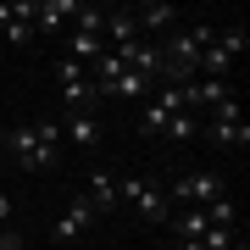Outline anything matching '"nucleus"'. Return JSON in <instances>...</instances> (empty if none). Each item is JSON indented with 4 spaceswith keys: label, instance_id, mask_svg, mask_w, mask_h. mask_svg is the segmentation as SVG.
I'll list each match as a JSON object with an SVG mask.
<instances>
[{
    "label": "nucleus",
    "instance_id": "obj_1",
    "mask_svg": "<svg viewBox=\"0 0 250 250\" xmlns=\"http://www.w3.org/2000/svg\"><path fill=\"white\" fill-rule=\"evenodd\" d=\"M211 34L217 28L211 22H189V28H172L167 39H161V83H189L195 78V67H200V50L211 45Z\"/></svg>",
    "mask_w": 250,
    "mask_h": 250
},
{
    "label": "nucleus",
    "instance_id": "obj_2",
    "mask_svg": "<svg viewBox=\"0 0 250 250\" xmlns=\"http://www.w3.org/2000/svg\"><path fill=\"white\" fill-rule=\"evenodd\" d=\"M117 200L139 217V223H167L172 217V200L156 178H117Z\"/></svg>",
    "mask_w": 250,
    "mask_h": 250
},
{
    "label": "nucleus",
    "instance_id": "obj_3",
    "mask_svg": "<svg viewBox=\"0 0 250 250\" xmlns=\"http://www.w3.org/2000/svg\"><path fill=\"white\" fill-rule=\"evenodd\" d=\"M206 139L223 145V150H245V145H250V123L239 117V95L223 100V106L211 111V123H206Z\"/></svg>",
    "mask_w": 250,
    "mask_h": 250
},
{
    "label": "nucleus",
    "instance_id": "obj_4",
    "mask_svg": "<svg viewBox=\"0 0 250 250\" xmlns=\"http://www.w3.org/2000/svg\"><path fill=\"white\" fill-rule=\"evenodd\" d=\"M56 83H62V100H67V111H78V106H95L100 89H95V78H89V67L83 62H56Z\"/></svg>",
    "mask_w": 250,
    "mask_h": 250
},
{
    "label": "nucleus",
    "instance_id": "obj_5",
    "mask_svg": "<svg viewBox=\"0 0 250 250\" xmlns=\"http://www.w3.org/2000/svg\"><path fill=\"white\" fill-rule=\"evenodd\" d=\"M223 189H228V184H223V172H211V167H206V172H184V178L167 189V200H184V206H211Z\"/></svg>",
    "mask_w": 250,
    "mask_h": 250
},
{
    "label": "nucleus",
    "instance_id": "obj_6",
    "mask_svg": "<svg viewBox=\"0 0 250 250\" xmlns=\"http://www.w3.org/2000/svg\"><path fill=\"white\" fill-rule=\"evenodd\" d=\"M11 156H17V167H28V172H50L56 167V161H62V156H50L45 150V145H39L34 139V123H17V128H11Z\"/></svg>",
    "mask_w": 250,
    "mask_h": 250
},
{
    "label": "nucleus",
    "instance_id": "obj_7",
    "mask_svg": "<svg viewBox=\"0 0 250 250\" xmlns=\"http://www.w3.org/2000/svg\"><path fill=\"white\" fill-rule=\"evenodd\" d=\"M95 223H100V217H95V206H89V195H72V206H67L62 217H56V245L67 250V239H83V233H89Z\"/></svg>",
    "mask_w": 250,
    "mask_h": 250
},
{
    "label": "nucleus",
    "instance_id": "obj_8",
    "mask_svg": "<svg viewBox=\"0 0 250 250\" xmlns=\"http://www.w3.org/2000/svg\"><path fill=\"white\" fill-rule=\"evenodd\" d=\"M178 100H184V111L189 106L217 111L223 100H233V89H228V78H189V83H178Z\"/></svg>",
    "mask_w": 250,
    "mask_h": 250
},
{
    "label": "nucleus",
    "instance_id": "obj_9",
    "mask_svg": "<svg viewBox=\"0 0 250 250\" xmlns=\"http://www.w3.org/2000/svg\"><path fill=\"white\" fill-rule=\"evenodd\" d=\"M178 111H184L178 89H172V83H161V89L150 95V106H145V117H139V128H145V134H161V128H167Z\"/></svg>",
    "mask_w": 250,
    "mask_h": 250
},
{
    "label": "nucleus",
    "instance_id": "obj_10",
    "mask_svg": "<svg viewBox=\"0 0 250 250\" xmlns=\"http://www.w3.org/2000/svg\"><path fill=\"white\" fill-rule=\"evenodd\" d=\"M62 134H67L72 145H78V150H100V117H95V106H78V111H67Z\"/></svg>",
    "mask_w": 250,
    "mask_h": 250
},
{
    "label": "nucleus",
    "instance_id": "obj_11",
    "mask_svg": "<svg viewBox=\"0 0 250 250\" xmlns=\"http://www.w3.org/2000/svg\"><path fill=\"white\" fill-rule=\"evenodd\" d=\"M0 34H6L11 45H34V0L0 6Z\"/></svg>",
    "mask_w": 250,
    "mask_h": 250
},
{
    "label": "nucleus",
    "instance_id": "obj_12",
    "mask_svg": "<svg viewBox=\"0 0 250 250\" xmlns=\"http://www.w3.org/2000/svg\"><path fill=\"white\" fill-rule=\"evenodd\" d=\"M83 0H34V34H62V22L78 17Z\"/></svg>",
    "mask_w": 250,
    "mask_h": 250
},
{
    "label": "nucleus",
    "instance_id": "obj_13",
    "mask_svg": "<svg viewBox=\"0 0 250 250\" xmlns=\"http://www.w3.org/2000/svg\"><path fill=\"white\" fill-rule=\"evenodd\" d=\"M134 22H139V39L172 34V28H178V6H167V0H145V6L134 11Z\"/></svg>",
    "mask_w": 250,
    "mask_h": 250
},
{
    "label": "nucleus",
    "instance_id": "obj_14",
    "mask_svg": "<svg viewBox=\"0 0 250 250\" xmlns=\"http://www.w3.org/2000/svg\"><path fill=\"white\" fill-rule=\"evenodd\" d=\"M106 50H128V45H139V22H134V11H106Z\"/></svg>",
    "mask_w": 250,
    "mask_h": 250
},
{
    "label": "nucleus",
    "instance_id": "obj_15",
    "mask_svg": "<svg viewBox=\"0 0 250 250\" xmlns=\"http://www.w3.org/2000/svg\"><path fill=\"white\" fill-rule=\"evenodd\" d=\"M89 206H95V217H106V211H117V178H106V172H95L89 178Z\"/></svg>",
    "mask_w": 250,
    "mask_h": 250
},
{
    "label": "nucleus",
    "instance_id": "obj_16",
    "mask_svg": "<svg viewBox=\"0 0 250 250\" xmlns=\"http://www.w3.org/2000/svg\"><path fill=\"white\" fill-rule=\"evenodd\" d=\"M106 95H117V100H150V78H139V72H123V78H117ZM106 95H100V100H106Z\"/></svg>",
    "mask_w": 250,
    "mask_h": 250
},
{
    "label": "nucleus",
    "instance_id": "obj_17",
    "mask_svg": "<svg viewBox=\"0 0 250 250\" xmlns=\"http://www.w3.org/2000/svg\"><path fill=\"white\" fill-rule=\"evenodd\" d=\"M172 228H178V239H200L211 223H206V211H200V206H184V211L172 217Z\"/></svg>",
    "mask_w": 250,
    "mask_h": 250
},
{
    "label": "nucleus",
    "instance_id": "obj_18",
    "mask_svg": "<svg viewBox=\"0 0 250 250\" xmlns=\"http://www.w3.org/2000/svg\"><path fill=\"white\" fill-rule=\"evenodd\" d=\"M72 34H106V11H100V6H78V17H72Z\"/></svg>",
    "mask_w": 250,
    "mask_h": 250
},
{
    "label": "nucleus",
    "instance_id": "obj_19",
    "mask_svg": "<svg viewBox=\"0 0 250 250\" xmlns=\"http://www.w3.org/2000/svg\"><path fill=\"white\" fill-rule=\"evenodd\" d=\"M34 139L45 145L50 156H62V123H56V117H39V123H34Z\"/></svg>",
    "mask_w": 250,
    "mask_h": 250
},
{
    "label": "nucleus",
    "instance_id": "obj_20",
    "mask_svg": "<svg viewBox=\"0 0 250 250\" xmlns=\"http://www.w3.org/2000/svg\"><path fill=\"white\" fill-rule=\"evenodd\" d=\"M217 45H223L233 62H239V56H245V45H250V34H245V28H217Z\"/></svg>",
    "mask_w": 250,
    "mask_h": 250
},
{
    "label": "nucleus",
    "instance_id": "obj_21",
    "mask_svg": "<svg viewBox=\"0 0 250 250\" xmlns=\"http://www.w3.org/2000/svg\"><path fill=\"white\" fill-rule=\"evenodd\" d=\"M161 134H167V139H178V145H184V139H195V111H178L167 128H161Z\"/></svg>",
    "mask_w": 250,
    "mask_h": 250
},
{
    "label": "nucleus",
    "instance_id": "obj_22",
    "mask_svg": "<svg viewBox=\"0 0 250 250\" xmlns=\"http://www.w3.org/2000/svg\"><path fill=\"white\" fill-rule=\"evenodd\" d=\"M200 250H233V228H206L200 233Z\"/></svg>",
    "mask_w": 250,
    "mask_h": 250
},
{
    "label": "nucleus",
    "instance_id": "obj_23",
    "mask_svg": "<svg viewBox=\"0 0 250 250\" xmlns=\"http://www.w3.org/2000/svg\"><path fill=\"white\" fill-rule=\"evenodd\" d=\"M161 250H200V239H172V245H161Z\"/></svg>",
    "mask_w": 250,
    "mask_h": 250
},
{
    "label": "nucleus",
    "instance_id": "obj_24",
    "mask_svg": "<svg viewBox=\"0 0 250 250\" xmlns=\"http://www.w3.org/2000/svg\"><path fill=\"white\" fill-rule=\"evenodd\" d=\"M0 250H22V239L17 233H0Z\"/></svg>",
    "mask_w": 250,
    "mask_h": 250
},
{
    "label": "nucleus",
    "instance_id": "obj_25",
    "mask_svg": "<svg viewBox=\"0 0 250 250\" xmlns=\"http://www.w3.org/2000/svg\"><path fill=\"white\" fill-rule=\"evenodd\" d=\"M6 217H11V195L0 189V223H6Z\"/></svg>",
    "mask_w": 250,
    "mask_h": 250
},
{
    "label": "nucleus",
    "instance_id": "obj_26",
    "mask_svg": "<svg viewBox=\"0 0 250 250\" xmlns=\"http://www.w3.org/2000/svg\"><path fill=\"white\" fill-rule=\"evenodd\" d=\"M233 250H250V239H233Z\"/></svg>",
    "mask_w": 250,
    "mask_h": 250
},
{
    "label": "nucleus",
    "instance_id": "obj_27",
    "mask_svg": "<svg viewBox=\"0 0 250 250\" xmlns=\"http://www.w3.org/2000/svg\"><path fill=\"white\" fill-rule=\"evenodd\" d=\"M56 250H62V245H56Z\"/></svg>",
    "mask_w": 250,
    "mask_h": 250
}]
</instances>
